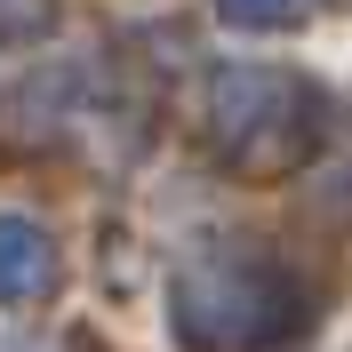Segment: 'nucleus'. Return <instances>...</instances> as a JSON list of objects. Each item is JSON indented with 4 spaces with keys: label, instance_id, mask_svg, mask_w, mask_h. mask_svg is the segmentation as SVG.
I'll list each match as a JSON object with an SVG mask.
<instances>
[{
    "label": "nucleus",
    "instance_id": "423d86ee",
    "mask_svg": "<svg viewBox=\"0 0 352 352\" xmlns=\"http://www.w3.org/2000/svg\"><path fill=\"white\" fill-rule=\"evenodd\" d=\"M0 352H80V344H41V336H0Z\"/></svg>",
    "mask_w": 352,
    "mask_h": 352
},
{
    "label": "nucleus",
    "instance_id": "7ed1b4c3",
    "mask_svg": "<svg viewBox=\"0 0 352 352\" xmlns=\"http://www.w3.org/2000/svg\"><path fill=\"white\" fill-rule=\"evenodd\" d=\"M56 288V241L32 217H0V305H41Z\"/></svg>",
    "mask_w": 352,
    "mask_h": 352
},
{
    "label": "nucleus",
    "instance_id": "f257e3e1",
    "mask_svg": "<svg viewBox=\"0 0 352 352\" xmlns=\"http://www.w3.org/2000/svg\"><path fill=\"white\" fill-rule=\"evenodd\" d=\"M168 320L192 352H264L305 329V288L256 241H200L168 272Z\"/></svg>",
    "mask_w": 352,
    "mask_h": 352
},
{
    "label": "nucleus",
    "instance_id": "39448f33",
    "mask_svg": "<svg viewBox=\"0 0 352 352\" xmlns=\"http://www.w3.org/2000/svg\"><path fill=\"white\" fill-rule=\"evenodd\" d=\"M48 16H56V0H0V48H24L41 41Z\"/></svg>",
    "mask_w": 352,
    "mask_h": 352
},
{
    "label": "nucleus",
    "instance_id": "20e7f679",
    "mask_svg": "<svg viewBox=\"0 0 352 352\" xmlns=\"http://www.w3.org/2000/svg\"><path fill=\"white\" fill-rule=\"evenodd\" d=\"M224 24H241V32H288V24L305 16V0H217Z\"/></svg>",
    "mask_w": 352,
    "mask_h": 352
},
{
    "label": "nucleus",
    "instance_id": "f03ea898",
    "mask_svg": "<svg viewBox=\"0 0 352 352\" xmlns=\"http://www.w3.org/2000/svg\"><path fill=\"white\" fill-rule=\"evenodd\" d=\"M200 129H208V153L232 176H288L320 144V88L264 72V65H232L208 80Z\"/></svg>",
    "mask_w": 352,
    "mask_h": 352
}]
</instances>
